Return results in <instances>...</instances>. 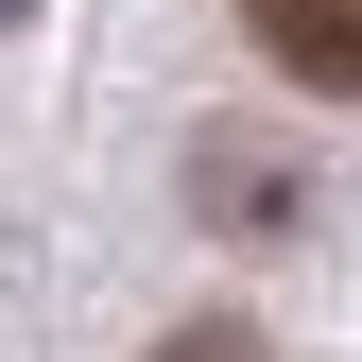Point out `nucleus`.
I'll use <instances>...</instances> for the list:
<instances>
[{"instance_id":"4","label":"nucleus","mask_w":362,"mask_h":362,"mask_svg":"<svg viewBox=\"0 0 362 362\" xmlns=\"http://www.w3.org/2000/svg\"><path fill=\"white\" fill-rule=\"evenodd\" d=\"M18 18H35V0H0V35H18Z\"/></svg>"},{"instance_id":"1","label":"nucleus","mask_w":362,"mask_h":362,"mask_svg":"<svg viewBox=\"0 0 362 362\" xmlns=\"http://www.w3.org/2000/svg\"><path fill=\"white\" fill-rule=\"evenodd\" d=\"M242 35H259V52H276L293 86L362 104V0H242Z\"/></svg>"},{"instance_id":"2","label":"nucleus","mask_w":362,"mask_h":362,"mask_svg":"<svg viewBox=\"0 0 362 362\" xmlns=\"http://www.w3.org/2000/svg\"><path fill=\"white\" fill-rule=\"evenodd\" d=\"M190 190H207V224H242V242H259V224H293V173H259V139H207Z\"/></svg>"},{"instance_id":"3","label":"nucleus","mask_w":362,"mask_h":362,"mask_svg":"<svg viewBox=\"0 0 362 362\" xmlns=\"http://www.w3.org/2000/svg\"><path fill=\"white\" fill-rule=\"evenodd\" d=\"M156 362H276V345H259V328H242V310H190V328H173Z\"/></svg>"}]
</instances>
